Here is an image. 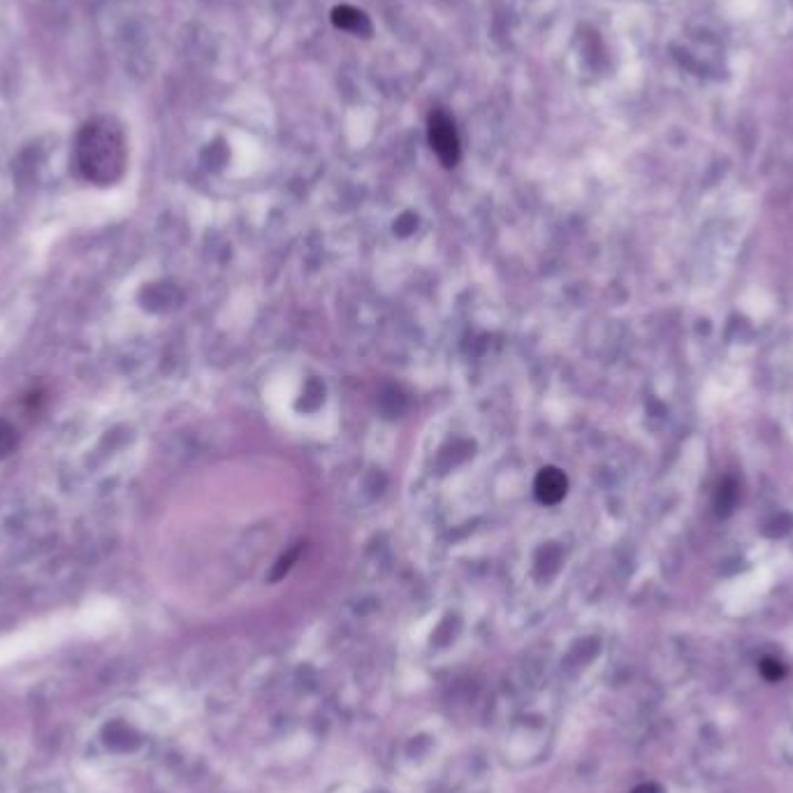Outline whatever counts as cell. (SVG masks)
Listing matches in <instances>:
<instances>
[{
	"label": "cell",
	"mask_w": 793,
	"mask_h": 793,
	"mask_svg": "<svg viewBox=\"0 0 793 793\" xmlns=\"http://www.w3.org/2000/svg\"><path fill=\"white\" fill-rule=\"evenodd\" d=\"M332 24L339 28V31L362 35V38H369L371 35V21L369 17L358 7L353 5H337L332 10Z\"/></svg>",
	"instance_id": "277c9868"
},
{
	"label": "cell",
	"mask_w": 793,
	"mask_h": 793,
	"mask_svg": "<svg viewBox=\"0 0 793 793\" xmlns=\"http://www.w3.org/2000/svg\"><path fill=\"white\" fill-rule=\"evenodd\" d=\"M759 668H761V675L768 682H780L784 678V673H787V671H784V666L777 659H763Z\"/></svg>",
	"instance_id": "8992f818"
},
{
	"label": "cell",
	"mask_w": 793,
	"mask_h": 793,
	"mask_svg": "<svg viewBox=\"0 0 793 793\" xmlns=\"http://www.w3.org/2000/svg\"><path fill=\"white\" fill-rule=\"evenodd\" d=\"M17 443H19L17 429H14L12 423L0 418V460L10 457L14 450H17Z\"/></svg>",
	"instance_id": "5b68a950"
},
{
	"label": "cell",
	"mask_w": 793,
	"mask_h": 793,
	"mask_svg": "<svg viewBox=\"0 0 793 793\" xmlns=\"http://www.w3.org/2000/svg\"><path fill=\"white\" fill-rule=\"evenodd\" d=\"M566 490H569V480H566L564 471H559L555 467H545L538 471V476L534 480V492L536 499L545 506H555L566 497Z\"/></svg>",
	"instance_id": "3957f363"
},
{
	"label": "cell",
	"mask_w": 793,
	"mask_h": 793,
	"mask_svg": "<svg viewBox=\"0 0 793 793\" xmlns=\"http://www.w3.org/2000/svg\"><path fill=\"white\" fill-rule=\"evenodd\" d=\"M126 137L112 119H93L75 140L79 177L96 186H112L126 170Z\"/></svg>",
	"instance_id": "6da1fadb"
},
{
	"label": "cell",
	"mask_w": 793,
	"mask_h": 793,
	"mask_svg": "<svg viewBox=\"0 0 793 793\" xmlns=\"http://www.w3.org/2000/svg\"><path fill=\"white\" fill-rule=\"evenodd\" d=\"M631 793H661V789L657 787V784H640V787Z\"/></svg>",
	"instance_id": "52a82bcc"
},
{
	"label": "cell",
	"mask_w": 793,
	"mask_h": 793,
	"mask_svg": "<svg viewBox=\"0 0 793 793\" xmlns=\"http://www.w3.org/2000/svg\"><path fill=\"white\" fill-rule=\"evenodd\" d=\"M427 135H429V144H432L434 154L439 156L441 163L446 167H455L462 154L460 137H457L453 119H450L443 109H434V112L429 114Z\"/></svg>",
	"instance_id": "7a4b0ae2"
}]
</instances>
